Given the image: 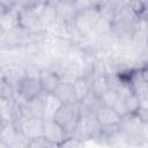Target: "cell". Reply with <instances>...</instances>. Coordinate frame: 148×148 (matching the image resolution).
<instances>
[{
    "mask_svg": "<svg viewBox=\"0 0 148 148\" xmlns=\"http://www.w3.org/2000/svg\"><path fill=\"white\" fill-rule=\"evenodd\" d=\"M145 126L136 114H127L119 123V135L124 145L131 147H140L148 141Z\"/></svg>",
    "mask_w": 148,
    "mask_h": 148,
    "instance_id": "cell-1",
    "label": "cell"
},
{
    "mask_svg": "<svg viewBox=\"0 0 148 148\" xmlns=\"http://www.w3.org/2000/svg\"><path fill=\"white\" fill-rule=\"evenodd\" d=\"M16 89H17V97L25 102H30L43 94L39 81L37 79H31V77H23L17 83Z\"/></svg>",
    "mask_w": 148,
    "mask_h": 148,
    "instance_id": "cell-5",
    "label": "cell"
},
{
    "mask_svg": "<svg viewBox=\"0 0 148 148\" xmlns=\"http://www.w3.org/2000/svg\"><path fill=\"white\" fill-rule=\"evenodd\" d=\"M0 148H13L12 146H9L8 143L3 142V141H0Z\"/></svg>",
    "mask_w": 148,
    "mask_h": 148,
    "instance_id": "cell-25",
    "label": "cell"
},
{
    "mask_svg": "<svg viewBox=\"0 0 148 148\" xmlns=\"http://www.w3.org/2000/svg\"><path fill=\"white\" fill-rule=\"evenodd\" d=\"M109 89V84L106 81V75L105 76H98L94 77L90 81V92L96 96L97 98H101Z\"/></svg>",
    "mask_w": 148,
    "mask_h": 148,
    "instance_id": "cell-16",
    "label": "cell"
},
{
    "mask_svg": "<svg viewBox=\"0 0 148 148\" xmlns=\"http://www.w3.org/2000/svg\"><path fill=\"white\" fill-rule=\"evenodd\" d=\"M61 103L60 101L53 95V94H47L46 96V103H45V110H44V118H53L58 109L60 108Z\"/></svg>",
    "mask_w": 148,
    "mask_h": 148,
    "instance_id": "cell-18",
    "label": "cell"
},
{
    "mask_svg": "<svg viewBox=\"0 0 148 148\" xmlns=\"http://www.w3.org/2000/svg\"><path fill=\"white\" fill-rule=\"evenodd\" d=\"M95 117L99 125L102 127H109V126H116L119 125L121 120V116L111 106L101 104L95 113Z\"/></svg>",
    "mask_w": 148,
    "mask_h": 148,
    "instance_id": "cell-9",
    "label": "cell"
},
{
    "mask_svg": "<svg viewBox=\"0 0 148 148\" xmlns=\"http://www.w3.org/2000/svg\"><path fill=\"white\" fill-rule=\"evenodd\" d=\"M139 18L148 22V2H145V8H143V12L141 13V15L139 16Z\"/></svg>",
    "mask_w": 148,
    "mask_h": 148,
    "instance_id": "cell-24",
    "label": "cell"
},
{
    "mask_svg": "<svg viewBox=\"0 0 148 148\" xmlns=\"http://www.w3.org/2000/svg\"><path fill=\"white\" fill-rule=\"evenodd\" d=\"M135 114L143 125H148V108H140Z\"/></svg>",
    "mask_w": 148,
    "mask_h": 148,
    "instance_id": "cell-22",
    "label": "cell"
},
{
    "mask_svg": "<svg viewBox=\"0 0 148 148\" xmlns=\"http://www.w3.org/2000/svg\"><path fill=\"white\" fill-rule=\"evenodd\" d=\"M38 81H39L43 92H45V94H53L54 90L57 89V87L59 86V83L61 82L59 76L53 71H51L49 68H44L40 71Z\"/></svg>",
    "mask_w": 148,
    "mask_h": 148,
    "instance_id": "cell-11",
    "label": "cell"
},
{
    "mask_svg": "<svg viewBox=\"0 0 148 148\" xmlns=\"http://www.w3.org/2000/svg\"><path fill=\"white\" fill-rule=\"evenodd\" d=\"M140 72H141V75H142V79H143L145 83L148 87V62L140 67Z\"/></svg>",
    "mask_w": 148,
    "mask_h": 148,
    "instance_id": "cell-23",
    "label": "cell"
},
{
    "mask_svg": "<svg viewBox=\"0 0 148 148\" xmlns=\"http://www.w3.org/2000/svg\"><path fill=\"white\" fill-rule=\"evenodd\" d=\"M0 99L7 101V102H16L17 99V89L16 86L8 82L5 79H1L0 83Z\"/></svg>",
    "mask_w": 148,
    "mask_h": 148,
    "instance_id": "cell-15",
    "label": "cell"
},
{
    "mask_svg": "<svg viewBox=\"0 0 148 148\" xmlns=\"http://www.w3.org/2000/svg\"><path fill=\"white\" fill-rule=\"evenodd\" d=\"M25 148H60L59 145H56L49 140H46L44 136L28 141Z\"/></svg>",
    "mask_w": 148,
    "mask_h": 148,
    "instance_id": "cell-19",
    "label": "cell"
},
{
    "mask_svg": "<svg viewBox=\"0 0 148 148\" xmlns=\"http://www.w3.org/2000/svg\"><path fill=\"white\" fill-rule=\"evenodd\" d=\"M53 119L65 130L68 138H72L76 127L81 121V112L79 103L76 104H61L56 112Z\"/></svg>",
    "mask_w": 148,
    "mask_h": 148,
    "instance_id": "cell-2",
    "label": "cell"
},
{
    "mask_svg": "<svg viewBox=\"0 0 148 148\" xmlns=\"http://www.w3.org/2000/svg\"><path fill=\"white\" fill-rule=\"evenodd\" d=\"M43 136L56 143V145H61L68 139V135L66 134L65 130L53 119V118H45L43 121Z\"/></svg>",
    "mask_w": 148,
    "mask_h": 148,
    "instance_id": "cell-7",
    "label": "cell"
},
{
    "mask_svg": "<svg viewBox=\"0 0 148 148\" xmlns=\"http://www.w3.org/2000/svg\"><path fill=\"white\" fill-rule=\"evenodd\" d=\"M136 21H138V15L130 7L128 2H119L114 10L112 24L120 25V27H127V28H134Z\"/></svg>",
    "mask_w": 148,
    "mask_h": 148,
    "instance_id": "cell-6",
    "label": "cell"
},
{
    "mask_svg": "<svg viewBox=\"0 0 148 148\" xmlns=\"http://www.w3.org/2000/svg\"><path fill=\"white\" fill-rule=\"evenodd\" d=\"M16 16L18 27L28 32H36L45 29L40 21L39 14L32 8L27 7L23 1H20V7L16 12Z\"/></svg>",
    "mask_w": 148,
    "mask_h": 148,
    "instance_id": "cell-4",
    "label": "cell"
},
{
    "mask_svg": "<svg viewBox=\"0 0 148 148\" xmlns=\"http://www.w3.org/2000/svg\"><path fill=\"white\" fill-rule=\"evenodd\" d=\"M53 95L60 101L61 104H76L77 98L73 88L72 83L68 82H60L57 89L54 90Z\"/></svg>",
    "mask_w": 148,
    "mask_h": 148,
    "instance_id": "cell-12",
    "label": "cell"
},
{
    "mask_svg": "<svg viewBox=\"0 0 148 148\" xmlns=\"http://www.w3.org/2000/svg\"><path fill=\"white\" fill-rule=\"evenodd\" d=\"M120 95L119 92L114 91V90H108L99 99H101V103L103 105H108V106H111V108H114L116 104L119 102L120 99Z\"/></svg>",
    "mask_w": 148,
    "mask_h": 148,
    "instance_id": "cell-20",
    "label": "cell"
},
{
    "mask_svg": "<svg viewBox=\"0 0 148 148\" xmlns=\"http://www.w3.org/2000/svg\"><path fill=\"white\" fill-rule=\"evenodd\" d=\"M46 96L47 94L43 92L38 97L34 98L32 101L28 102V105L31 110V113L34 117L44 118V110H45V103H46Z\"/></svg>",
    "mask_w": 148,
    "mask_h": 148,
    "instance_id": "cell-17",
    "label": "cell"
},
{
    "mask_svg": "<svg viewBox=\"0 0 148 148\" xmlns=\"http://www.w3.org/2000/svg\"><path fill=\"white\" fill-rule=\"evenodd\" d=\"M43 118L31 117L27 119L21 126V134L25 141H31L43 136Z\"/></svg>",
    "mask_w": 148,
    "mask_h": 148,
    "instance_id": "cell-8",
    "label": "cell"
},
{
    "mask_svg": "<svg viewBox=\"0 0 148 148\" xmlns=\"http://www.w3.org/2000/svg\"><path fill=\"white\" fill-rule=\"evenodd\" d=\"M53 5L57 12L58 23L68 24L73 22L76 14L74 9L73 0H57V1H53Z\"/></svg>",
    "mask_w": 148,
    "mask_h": 148,
    "instance_id": "cell-10",
    "label": "cell"
},
{
    "mask_svg": "<svg viewBox=\"0 0 148 148\" xmlns=\"http://www.w3.org/2000/svg\"><path fill=\"white\" fill-rule=\"evenodd\" d=\"M99 18H101V12L98 9L97 2L94 1V3L89 8L76 13L73 23L86 37H89L92 35L94 29L98 23Z\"/></svg>",
    "mask_w": 148,
    "mask_h": 148,
    "instance_id": "cell-3",
    "label": "cell"
},
{
    "mask_svg": "<svg viewBox=\"0 0 148 148\" xmlns=\"http://www.w3.org/2000/svg\"><path fill=\"white\" fill-rule=\"evenodd\" d=\"M39 17L43 23V27L46 28H53L58 23L57 18V12L53 5V1H45L43 8L39 12Z\"/></svg>",
    "mask_w": 148,
    "mask_h": 148,
    "instance_id": "cell-13",
    "label": "cell"
},
{
    "mask_svg": "<svg viewBox=\"0 0 148 148\" xmlns=\"http://www.w3.org/2000/svg\"><path fill=\"white\" fill-rule=\"evenodd\" d=\"M72 84H73V88H74V91H75V95H76L79 103L81 101H83L90 94V82L87 77L81 75Z\"/></svg>",
    "mask_w": 148,
    "mask_h": 148,
    "instance_id": "cell-14",
    "label": "cell"
},
{
    "mask_svg": "<svg viewBox=\"0 0 148 148\" xmlns=\"http://www.w3.org/2000/svg\"><path fill=\"white\" fill-rule=\"evenodd\" d=\"M82 142L77 141L74 138H68L65 142L60 145V148H82Z\"/></svg>",
    "mask_w": 148,
    "mask_h": 148,
    "instance_id": "cell-21",
    "label": "cell"
}]
</instances>
